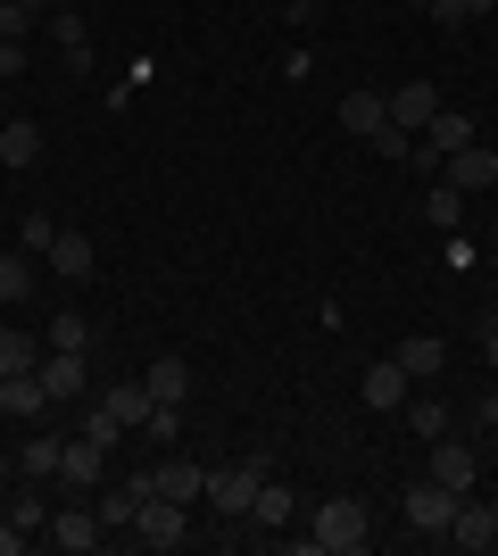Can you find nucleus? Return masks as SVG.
<instances>
[{
    "label": "nucleus",
    "mask_w": 498,
    "mask_h": 556,
    "mask_svg": "<svg viewBox=\"0 0 498 556\" xmlns=\"http://www.w3.org/2000/svg\"><path fill=\"white\" fill-rule=\"evenodd\" d=\"M490 275H498V257H490Z\"/></svg>",
    "instance_id": "obj_42"
},
{
    "label": "nucleus",
    "mask_w": 498,
    "mask_h": 556,
    "mask_svg": "<svg viewBox=\"0 0 498 556\" xmlns=\"http://www.w3.org/2000/svg\"><path fill=\"white\" fill-rule=\"evenodd\" d=\"M0 300L9 307L34 300V250H0Z\"/></svg>",
    "instance_id": "obj_24"
},
{
    "label": "nucleus",
    "mask_w": 498,
    "mask_h": 556,
    "mask_svg": "<svg viewBox=\"0 0 498 556\" xmlns=\"http://www.w3.org/2000/svg\"><path fill=\"white\" fill-rule=\"evenodd\" d=\"M291 515H299V498H291V482H274V473H266V482H258V498H250V523H266V532H283Z\"/></svg>",
    "instance_id": "obj_20"
},
{
    "label": "nucleus",
    "mask_w": 498,
    "mask_h": 556,
    "mask_svg": "<svg viewBox=\"0 0 498 556\" xmlns=\"http://www.w3.org/2000/svg\"><path fill=\"white\" fill-rule=\"evenodd\" d=\"M440 540H449V548H498V498H474V490H465Z\"/></svg>",
    "instance_id": "obj_4"
},
{
    "label": "nucleus",
    "mask_w": 498,
    "mask_h": 556,
    "mask_svg": "<svg viewBox=\"0 0 498 556\" xmlns=\"http://www.w3.org/2000/svg\"><path fill=\"white\" fill-rule=\"evenodd\" d=\"M100 540H108V523H100L92 507H59V515H50V548H67V556H92Z\"/></svg>",
    "instance_id": "obj_10"
},
{
    "label": "nucleus",
    "mask_w": 498,
    "mask_h": 556,
    "mask_svg": "<svg viewBox=\"0 0 498 556\" xmlns=\"http://www.w3.org/2000/svg\"><path fill=\"white\" fill-rule=\"evenodd\" d=\"M150 498H175V507H200V498H208V465H183V457L150 465Z\"/></svg>",
    "instance_id": "obj_8"
},
{
    "label": "nucleus",
    "mask_w": 498,
    "mask_h": 556,
    "mask_svg": "<svg viewBox=\"0 0 498 556\" xmlns=\"http://www.w3.org/2000/svg\"><path fill=\"white\" fill-rule=\"evenodd\" d=\"M465 141H482V134H474V116H465V109H440V116L424 125V150H432V159H457Z\"/></svg>",
    "instance_id": "obj_18"
},
{
    "label": "nucleus",
    "mask_w": 498,
    "mask_h": 556,
    "mask_svg": "<svg viewBox=\"0 0 498 556\" xmlns=\"http://www.w3.org/2000/svg\"><path fill=\"white\" fill-rule=\"evenodd\" d=\"M424 473H432V482H449L457 498H465V490H474V473H482V457H474L465 441H449V432H440V441H432V465H424Z\"/></svg>",
    "instance_id": "obj_12"
},
{
    "label": "nucleus",
    "mask_w": 498,
    "mask_h": 556,
    "mask_svg": "<svg viewBox=\"0 0 498 556\" xmlns=\"http://www.w3.org/2000/svg\"><path fill=\"white\" fill-rule=\"evenodd\" d=\"M440 166H449L457 191H490V184H498V150H482V141H465V150H457V159H440Z\"/></svg>",
    "instance_id": "obj_17"
},
{
    "label": "nucleus",
    "mask_w": 498,
    "mask_h": 556,
    "mask_svg": "<svg viewBox=\"0 0 498 556\" xmlns=\"http://www.w3.org/2000/svg\"><path fill=\"white\" fill-rule=\"evenodd\" d=\"M407 424H416V441H440L449 432V399H407Z\"/></svg>",
    "instance_id": "obj_29"
},
{
    "label": "nucleus",
    "mask_w": 498,
    "mask_h": 556,
    "mask_svg": "<svg viewBox=\"0 0 498 556\" xmlns=\"http://www.w3.org/2000/svg\"><path fill=\"white\" fill-rule=\"evenodd\" d=\"M25 540H34V532H17V523H0V556H17Z\"/></svg>",
    "instance_id": "obj_36"
},
{
    "label": "nucleus",
    "mask_w": 498,
    "mask_h": 556,
    "mask_svg": "<svg viewBox=\"0 0 498 556\" xmlns=\"http://www.w3.org/2000/svg\"><path fill=\"white\" fill-rule=\"evenodd\" d=\"M42 159V125H34V116H9V125H0V166H34Z\"/></svg>",
    "instance_id": "obj_21"
},
{
    "label": "nucleus",
    "mask_w": 498,
    "mask_h": 556,
    "mask_svg": "<svg viewBox=\"0 0 498 556\" xmlns=\"http://www.w3.org/2000/svg\"><path fill=\"white\" fill-rule=\"evenodd\" d=\"M9 523H17V532H42L50 515H42V498H34V490H17V498H9Z\"/></svg>",
    "instance_id": "obj_32"
},
{
    "label": "nucleus",
    "mask_w": 498,
    "mask_h": 556,
    "mask_svg": "<svg viewBox=\"0 0 498 556\" xmlns=\"http://www.w3.org/2000/svg\"><path fill=\"white\" fill-rule=\"evenodd\" d=\"M341 125H349L357 141H382V134H391V100H382V92H349V100H341Z\"/></svg>",
    "instance_id": "obj_16"
},
{
    "label": "nucleus",
    "mask_w": 498,
    "mask_h": 556,
    "mask_svg": "<svg viewBox=\"0 0 498 556\" xmlns=\"http://www.w3.org/2000/svg\"><path fill=\"white\" fill-rule=\"evenodd\" d=\"M50 42H59V50H84V17H75V9H50Z\"/></svg>",
    "instance_id": "obj_33"
},
{
    "label": "nucleus",
    "mask_w": 498,
    "mask_h": 556,
    "mask_svg": "<svg viewBox=\"0 0 498 556\" xmlns=\"http://www.w3.org/2000/svg\"><path fill=\"white\" fill-rule=\"evenodd\" d=\"M50 275H59V282H84V275H100V257H92V241H84V232H67V225H59V232H50Z\"/></svg>",
    "instance_id": "obj_13"
},
{
    "label": "nucleus",
    "mask_w": 498,
    "mask_h": 556,
    "mask_svg": "<svg viewBox=\"0 0 498 556\" xmlns=\"http://www.w3.org/2000/svg\"><path fill=\"white\" fill-rule=\"evenodd\" d=\"M407 391H416V382H407V366H399V357H374V366H366V382H357V399H366L374 416L407 407Z\"/></svg>",
    "instance_id": "obj_9"
},
{
    "label": "nucleus",
    "mask_w": 498,
    "mask_h": 556,
    "mask_svg": "<svg viewBox=\"0 0 498 556\" xmlns=\"http://www.w3.org/2000/svg\"><path fill=\"white\" fill-rule=\"evenodd\" d=\"M142 432H150V441H175V432H183V407H150Z\"/></svg>",
    "instance_id": "obj_34"
},
{
    "label": "nucleus",
    "mask_w": 498,
    "mask_h": 556,
    "mask_svg": "<svg viewBox=\"0 0 498 556\" xmlns=\"http://www.w3.org/2000/svg\"><path fill=\"white\" fill-rule=\"evenodd\" d=\"M34 17H50V0H0V42H25Z\"/></svg>",
    "instance_id": "obj_26"
},
{
    "label": "nucleus",
    "mask_w": 498,
    "mask_h": 556,
    "mask_svg": "<svg viewBox=\"0 0 498 556\" xmlns=\"http://www.w3.org/2000/svg\"><path fill=\"white\" fill-rule=\"evenodd\" d=\"M142 498H150V465H133L125 482H100V490H92V515L108 523V532H133V515H142Z\"/></svg>",
    "instance_id": "obj_3"
},
{
    "label": "nucleus",
    "mask_w": 498,
    "mask_h": 556,
    "mask_svg": "<svg viewBox=\"0 0 498 556\" xmlns=\"http://www.w3.org/2000/svg\"><path fill=\"white\" fill-rule=\"evenodd\" d=\"M482 9H498V0H432V17L449 25V34H465V25H474Z\"/></svg>",
    "instance_id": "obj_31"
},
{
    "label": "nucleus",
    "mask_w": 498,
    "mask_h": 556,
    "mask_svg": "<svg viewBox=\"0 0 498 556\" xmlns=\"http://www.w3.org/2000/svg\"><path fill=\"white\" fill-rule=\"evenodd\" d=\"M366 540H374V523H366V507H357V498H324V507H316V540H308V548L357 556Z\"/></svg>",
    "instance_id": "obj_1"
},
{
    "label": "nucleus",
    "mask_w": 498,
    "mask_h": 556,
    "mask_svg": "<svg viewBox=\"0 0 498 556\" xmlns=\"http://www.w3.org/2000/svg\"><path fill=\"white\" fill-rule=\"evenodd\" d=\"M416 9H432V0H416Z\"/></svg>",
    "instance_id": "obj_41"
},
{
    "label": "nucleus",
    "mask_w": 498,
    "mask_h": 556,
    "mask_svg": "<svg viewBox=\"0 0 498 556\" xmlns=\"http://www.w3.org/2000/svg\"><path fill=\"white\" fill-rule=\"evenodd\" d=\"M142 382H150V399H158V407H183V399H191V366H183V357H158Z\"/></svg>",
    "instance_id": "obj_23"
},
{
    "label": "nucleus",
    "mask_w": 498,
    "mask_h": 556,
    "mask_svg": "<svg viewBox=\"0 0 498 556\" xmlns=\"http://www.w3.org/2000/svg\"><path fill=\"white\" fill-rule=\"evenodd\" d=\"M42 366V341L34 332H0V374H34Z\"/></svg>",
    "instance_id": "obj_27"
},
{
    "label": "nucleus",
    "mask_w": 498,
    "mask_h": 556,
    "mask_svg": "<svg viewBox=\"0 0 498 556\" xmlns=\"http://www.w3.org/2000/svg\"><path fill=\"white\" fill-rule=\"evenodd\" d=\"M42 391H50V407H59V399H84L92 391V366H84V349H42Z\"/></svg>",
    "instance_id": "obj_6"
},
{
    "label": "nucleus",
    "mask_w": 498,
    "mask_h": 556,
    "mask_svg": "<svg viewBox=\"0 0 498 556\" xmlns=\"http://www.w3.org/2000/svg\"><path fill=\"white\" fill-rule=\"evenodd\" d=\"M59 457H67V441H59V432H34V441H25V457H17V473H25V482H50V473H59Z\"/></svg>",
    "instance_id": "obj_25"
},
{
    "label": "nucleus",
    "mask_w": 498,
    "mask_h": 556,
    "mask_svg": "<svg viewBox=\"0 0 498 556\" xmlns=\"http://www.w3.org/2000/svg\"><path fill=\"white\" fill-rule=\"evenodd\" d=\"M0 523H9V490H0Z\"/></svg>",
    "instance_id": "obj_40"
},
{
    "label": "nucleus",
    "mask_w": 498,
    "mask_h": 556,
    "mask_svg": "<svg viewBox=\"0 0 498 556\" xmlns=\"http://www.w3.org/2000/svg\"><path fill=\"white\" fill-rule=\"evenodd\" d=\"M432 116H440V92H432L424 75H416V84H399V92H391V125H399V134H424Z\"/></svg>",
    "instance_id": "obj_14"
},
{
    "label": "nucleus",
    "mask_w": 498,
    "mask_h": 556,
    "mask_svg": "<svg viewBox=\"0 0 498 556\" xmlns=\"http://www.w3.org/2000/svg\"><path fill=\"white\" fill-rule=\"evenodd\" d=\"M449 515H457V490L449 482H432V473H424V482L407 490V523H416V532H449Z\"/></svg>",
    "instance_id": "obj_11"
},
{
    "label": "nucleus",
    "mask_w": 498,
    "mask_h": 556,
    "mask_svg": "<svg viewBox=\"0 0 498 556\" xmlns=\"http://www.w3.org/2000/svg\"><path fill=\"white\" fill-rule=\"evenodd\" d=\"M424 216H432L440 232H457V216H465V191H457V184H440V191L424 200Z\"/></svg>",
    "instance_id": "obj_30"
},
{
    "label": "nucleus",
    "mask_w": 498,
    "mask_h": 556,
    "mask_svg": "<svg viewBox=\"0 0 498 556\" xmlns=\"http://www.w3.org/2000/svg\"><path fill=\"white\" fill-rule=\"evenodd\" d=\"M50 407V391H42V374H0V416H42Z\"/></svg>",
    "instance_id": "obj_19"
},
{
    "label": "nucleus",
    "mask_w": 498,
    "mask_h": 556,
    "mask_svg": "<svg viewBox=\"0 0 498 556\" xmlns=\"http://www.w3.org/2000/svg\"><path fill=\"white\" fill-rule=\"evenodd\" d=\"M258 482H266V457H241V465H208V507H216V515H250Z\"/></svg>",
    "instance_id": "obj_2"
},
{
    "label": "nucleus",
    "mask_w": 498,
    "mask_h": 556,
    "mask_svg": "<svg viewBox=\"0 0 498 556\" xmlns=\"http://www.w3.org/2000/svg\"><path fill=\"white\" fill-rule=\"evenodd\" d=\"M474 416H482V424H490V432H498V391H490V399H482V407H474Z\"/></svg>",
    "instance_id": "obj_38"
},
{
    "label": "nucleus",
    "mask_w": 498,
    "mask_h": 556,
    "mask_svg": "<svg viewBox=\"0 0 498 556\" xmlns=\"http://www.w3.org/2000/svg\"><path fill=\"white\" fill-rule=\"evenodd\" d=\"M482 357L498 366V316H482Z\"/></svg>",
    "instance_id": "obj_37"
},
{
    "label": "nucleus",
    "mask_w": 498,
    "mask_h": 556,
    "mask_svg": "<svg viewBox=\"0 0 498 556\" xmlns=\"http://www.w3.org/2000/svg\"><path fill=\"white\" fill-rule=\"evenodd\" d=\"M183 515H191V507H175V498H142V515H133V540H142V548H183V540H191Z\"/></svg>",
    "instance_id": "obj_5"
},
{
    "label": "nucleus",
    "mask_w": 498,
    "mask_h": 556,
    "mask_svg": "<svg viewBox=\"0 0 498 556\" xmlns=\"http://www.w3.org/2000/svg\"><path fill=\"white\" fill-rule=\"evenodd\" d=\"M316 9H324V0H291V17H316Z\"/></svg>",
    "instance_id": "obj_39"
},
{
    "label": "nucleus",
    "mask_w": 498,
    "mask_h": 556,
    "mask_svg": "<svg viewBox=\"0 0 498 556\" xmlns=\"http://www.w3.org/2000/svg\"><path fill=\"white\" fill-rule=\"evenodd\" d=\"M391 357L407 366V382H432V374L449 366V341H440V332H407V341L391 349Z\"/></svg>",
    "instance_id": "obj_15"
},
{
    "label": "nucleus",
    "mask_w": 498,
    "mask_h": 556,
    "mask_svg": "<svg viewBox=\"0 0 498 556\" xmlns=\"http://www.w3.org/2000/svg\"><path fill=\"white\" fill-rule=\"evenodd\" d=\"M25 75V42H0V84H17Z\"/></svg>",
    "instance_id": "obj_35"
},
{
    "label": "nucleus",
    "mask_w": 498,
    "mask_h": 556,
    "mask_svg": "<svg viewBox=\"0 0 498 556\" xmlns=\"http://www.w3.org/2000/svg\"><path fill=\"white\" fill-rule=\"evenodd\" d=\"M42 349H92V325H84L75 307H59V316H50V332H42Z\"/></svg>",
    "instance_id": "obj_28"
},
{
    "label": "nucleus",
    "mask_w": 498,
    "mask_h": 556,
    "mask_svg": "<svg viewBox=\"0 0 498 556\" xmlns=\"http://www.w3.org/2000/svg\"><path fill=\"white\" fill-rule=\"evenodd\" d=\"M100 407H108V416H117L125 432H142V424H150V407H158V399H150V382H117V391L100 399Z\"/></svg>",
    "instance_id": "obj_22"
},
{
    "label": "nucleus",
    "mask_w": 498,
    "mask_h": 556,
    "mask_svg": "<svg viewBox=\"0 0 498 556\" xmlns=\"http://www.w3.org/2000/svg\"><path fill=\"white\" fill-rule=\"evenodd\" d=\"M59 482H67L75 498H92V490L108 482V448H100V441H84V432H75V441H67V457H59Z\"/></svg>",
    "instance_id": "obj_7"
}]
</instances>
